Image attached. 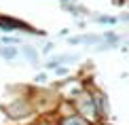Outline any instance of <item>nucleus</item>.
<instances>
[{
  "label": "nucleus",
  "mask_w": 129,
  "mask_h": 125,
  "mask_svg": "<svg viewBox=\"0 0 129 125\" xmlns=\"http://www.w3.org/2000/svg\"><path fill=\"white\" fill-rule=\"evenodd\" d=\"M63 125H87V121H85L83 117H68L66 121H63Z\"/></svg>",
  "instance_id": "obj_1"
},
{
  "label": "nucleus",
  "mask_w": 129,
  "mask_h": 125,
  "mask_svg": "<svg viewBox=\"0 0 129 125\" xmlns=\"http://www.w3.org/2000/svg\"><path fill=\"white\" fill-rule=\"evenodd\" d=\"M42 125H51V123H42Z\"/></svg>",
  "instance_id": "obj_2"
}]
</instances>
